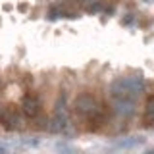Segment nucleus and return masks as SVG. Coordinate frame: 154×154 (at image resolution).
Listing matches in <instances>:
<instances>
[{
    "mask_svg": "<svg viewBox=\"0 0 154 154\" xmlns=\"http://www.w3.org/2000/svg\"><path fill=\"white\" fill-rule=\"evenodd\" d=\"M75 116L87 123L89 131H98L106 122V110L91 93H81L73 102Z\"/></svg>",
    "mask_w": 154,
    "mask_h": 154,
    "instance_id": "obj_1",
    "label": "nucleus"
},
{
    "mask_svg": "<svg viewBox=\"0 0 154 154\" xmlns=\"http://www.w3.org/2000/svg\"><path fill=\"white\" fill-rule=\"evenodd\" d=\"M144 91V79L143 77H122L116 79L110 87V96L114 98H135L137 100Z\"/></svg>",
    "mask_w": 154,
    "mask_h": 154,
    "instance_id": "obj_2",
    "label": "nucleus"
},
{
    "mask_svg": "<svg viewBox=\"0 0 154 154\" xmlns=\"http://www.w3.org/2000/svg\"><path fill=\"white\" fill-rule=\"evenodd\" d=\"M67 122H69V118H67V108H66V94H62L56 102V110H54L50 123H48V129L52 133H62L66 131Z\"/></svg>",
    "mask_w": 154,
    "mask_h": 154,
    "instance_id": "obj_3",
    "label": "nucleus"
},
{
    "mask_svg": "<svg viewBox=\"0 0 154 154\" xmlns=\"http://www.w3.org/2000/svg\"><path fill=\"white\" fill-rule=\"evenodd\" d=\"M0 123L8 131H16V129H21L23 118H21V114H19V110L16 106H6V108L0 110Z\"/></svg>",
    "mask_w": 154,
    "mask_h": 154,
    "instance_id": "obj_4",
    "label": "nucleus"
},
{
    "mask_svg": "<svg viewBox=\"0 0 154 154\" xmlns=\"http://www.w3.org/2000/svg\"><path fill=\"white\" fill-rule=\"evenodd\" d=\"M21 112L27 116V118H37L38 114H41V100H38L37 94L29 93L23 96L21 100Z\"/></svg>",
    "mask_w": 154,
    "mask_h": 154,
    "instance_id": "obj_5",
    "label": "nucleus"
},
{
    "mask_svg": "<svg viewBox=\"0 0 154 154\" xmlns=\"http://www.w3.org/2000/svg\"><path fill=\"white\" fill-rule=\"evenodd\" d=\"M143 141H144L143 137H131V141H122L118 146H122V148H131V146H137V144H141Z\"/></svg>",
    "mask_w": 154,
    "mask_h": 154,
    "instance_id": "obj_6",
    "label": "nucleus"
},
{
    "mask_svg": "<svg viewBox=\"0 0 154 154\" xmlns=\"http://www.w3.org/2000/svg\"><path fill=\"white\" fill-rule=\"evenodd\" d=\"M0 152H4V146H0Z\"/></svg>",
    "mask_w": 154,
    "mask_h": 154,
    "instance_id": "obj_7",
    "label": "nucleus"
}]
</instances>
